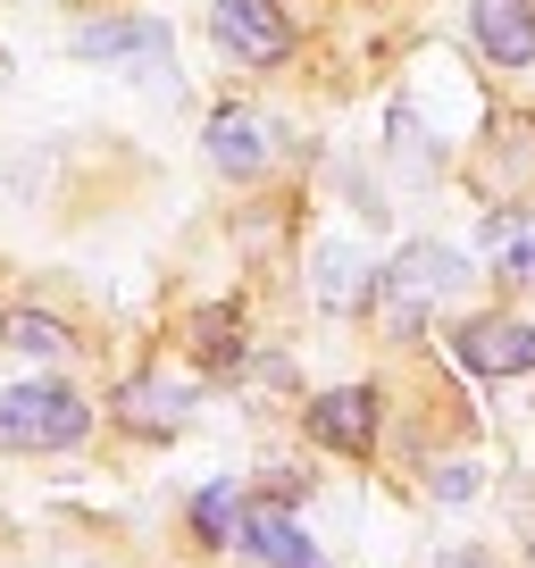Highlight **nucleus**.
<instances>
[{"instance_id": "1", "label": "nucleus", "mask_w": 535, "mask_h": 568, "mask_svg": "<svg viewBox=\"0 0 535 568\" xmlns=\"http://www.w3.org/2000/svg\"><path fill=\"white\" fill-rule=\"evenodd\" d=\"M468 284V267H461V251H444V243H411L402 260L376 276V318L393 326V335H418V318H427L444 293H461Z\"/></svg>"}, {"instance_id": "2", "label": "nucleus", "mask_w": 535, "mask_h": 568, "mask_svg": "<svg viewBox=\"0 0 535 568\" xmlns=\"http://www.w3.org/2000/svg\"><path fill=\"white\" fill-rule=\"evenodd\" d=\"M84 426H92V409L68 385H9L0 393V444L9 452H68V444H84Z\"/></svg>"}, {"instance_id": "3", "label": "nucleus", "mask_w": 535, "mask_h": 568, "mask_svg": "<svg viewBox=\"0 0 535 568\" xmlns=\"http://www.w3.org/2000/svg\"><path fill=\"white\" fill-rule=\"evenodd\" d=\"M210 34H218V51H234L243 68L293 59V18L276 0H210Z\"/></svg>"}, {"instance_id": "4", "label": "nucleus", "mask_w": 535, "mask_h": 568, "mask_svg": "<svg viewBox=\"0 0 535 568\" xmlns=\"http://www.w3.org/2000/svg\"><path fill=\"white\" fill-rule=\"evenodd\" d=\"M75 59H109V68H143L160 75L176 59V34L160 18H109V26H75Z\"/></svg>"}, {"instance_id": "5", "label": "nucleus", "mask_w": 535, "mask_h": 568, "mask_svg": "<svg viewBox=\"0 0 535 568\" xmlns=\"http://www.w3.org/2000/svg\"><path fill=\"white\" fill-rule=\"evenodd\" d=\"M461 368H477V376H527L535 368V326L527 318H468L461 326Z\"/></svg>"}, {"instance_id": "6", "label": "nucleus", "mask_w": 535, "mask_h": 568, "mask_svg": "<svg viewBox=\"0 0 535 568\" xmlns=\"http://www.w3.org/2000/svg\"><path fill=\"white\" fill-rule=\"evenodd\" d=\"M234 544H243L251 560H268V568H326L319 544H310V535L293 527L276 501H243V527H234Z\"/></svg>"}, {"instance_id": "7", "label": "nucleus", "mask_w": 535, "mask_h": 568, "mask_svg": "<svg viewBox=\"0 0 535 568\" xmlns=\"http://www.w3.org/2000/svg\"><path fill=\"white\" fill-rule=\"evenodd\" d=\"M310 435L326 452H369L376 444V385H335L310 402Z\"/></svg>"}, {"instance_id": "8", "label": "nucleus", "mask_w": 535, "mask_h": 568, "mask_svg": "<svg viewBox=\"0 0 535 568\" xmlns=\"http://www.w3.org/2000/svg\"><path fill=\"white\" fill-rule=\"evenodd\" d=\"M468 34L494 68H527L535 59V0H477L468 9Z\"/></svg>"}, {"instance_id": "9", "label": "nucleus", "mask_w": 535, "mask_h": 568, "mask_svg": "<svg viewBox=\"0 0 535 568\" xmlns=\"http://www.w3.org/2000/svg\"><path fill=\"white\" fill-rule=\"evenodd\" d=\"M118 418L134 426V435H176V426L193 418V385H176V376H134V385H118Z\"/></svg>"}, {"instance_id": "10", "label": "nucleus", "mask_w": 535, "mask_h": 568, "mask_svg": "<svg viewBox=\"0 0 535 568\" xmlns=\"http://www.w3.org/2000/svg\"><path fill=\"white\" fill-rule=\"evenodd\" d=\"M210 160H218V176H260V168H268V118H251V109H218V118H210Z\"/></svg>"}, {"instance_id": "11", "label": "nucleus", "mask_w": 535, "mask_h": 568, "mask_svg": "<svg viewBox=\"0 0 535 568\" xmlns=\"http://www.w3.org/2000/svg\"><path fill=\"white\" fill-rule=\"evenodd\" d=\"M485 267L511 284H535V210H494L485 217Z\"/></svg>"}, {"instance_id": "12", "label": "nucleus", "mask_w": 535, "mask_h": 568, "mask_svg": "<svg viewBox=\"0 0 535 568\" xmlns=\"http://www.w3.org/2000/svg\"><path fill=\"white\" fill-rule=\"evenodd\" d=\"M376 284H369V260L352 243H326L319 251V310H360Z\"/></svg>"}, {"instance_id": "13", "label": "nucleus", "mask_w": 535, "mask_h": 568, "mask_svg": "<svg viewBox=\"0 0 535 568\" xmlns=\"http://www.w3.org/2000/svg\"><path fill=\"white\" fill-rule=\"evenodd\" d=\"M0 343L26 352V359H68L75 352V335L59 318H42V310H9V318H0Z\"/></svg>"}, {"instance_id": "14", "label": "nucleus", "mask_w": 535, "mask_h": 568, "mask_svg": "<svg viewBox=\"0 0 535 568\" xmlns=\"http://www.w3.org/2000/svg\"><path fill=\"white\" fill-rule=\"evenodd\" d=\"M234 527H243V494H234V485H210V494L193 501V535L201 544H234Z\"/></svg>"}, {"instance_id": "15", "label": "nucleus", "mask_w": 535, "mask_h": 568, "mask_svg": "<svg viewBox=\"0 0 535 568\" xmlns=\"http://www.w3.org/2000/svg\"><path fill=\"white\" fill-rule=\"evenodd\" d=\"M201 359H210V368H234V359H243V318H234V310H210V318H201Z\"/></svg>"}, {"instance_id": "16", "label": "nucleus", "mask_w": 535, "mask_h": 568, "mask_svg": "<svg viewBox=\"0 0 535 568\" xmlns=\"http://www.w3.org/2000/svg\"><path fill=\"white\" fill-rule=\"evenodd\" d=\"M435 494H444V501H468V494H477V468H468V460L435 468Z\"/></svg>"}, {"instance_id": "17", "label": "nucleus", "mask_w": 535, "mask_h": 568, "mask_svg": "<svg viewBox=\"0 0 535 568\" xmlns=\"http://www.w3.org/2000/svg\"><path fill=\"white\" fill-rule=\"evenodd\" d=\"M452 568H485V560H468V551H461V560H452Z\"/></svg>"}]
</instances>
